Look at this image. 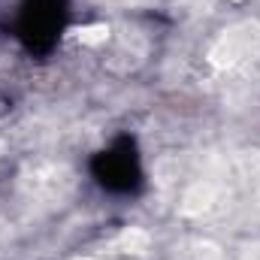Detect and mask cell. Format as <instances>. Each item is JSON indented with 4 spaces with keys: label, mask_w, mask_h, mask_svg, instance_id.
<instances>
[{
    "label": "cell",
    "mask_w": 260,
    "mask_h": 260,
    "mask_svg": "<svg viewBox=\"0 0 260 260\" xmlns=\"http://www.w3.org/2000/svg\"><path fill=\"white\" fill-rule=\"evenodd\" d=\"M100 182L109 185V188H121L127 191L130 185L139 179V164H136V154L130 151V145L124 142L121 148H109L100 154Z\"/></svg>",
    "instance_id": "cell-1"
}]
</instances>
